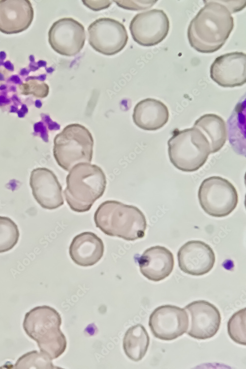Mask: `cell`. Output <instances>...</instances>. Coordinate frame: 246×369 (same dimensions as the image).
<instances>
[{"label":"cell","mask_w":246,"mask_h":369,"mask_svg":"<svg viewBox=\"0 0 246 369\" xmlns=\"http://www.w3.org/2000/svg\"><path fill=\"white\" fill-rule=\"evenodd\" d=\"M187 29L190 46L202 53L218 51L225 43L234 26L229 9L220 0H205Z\"/></svg>","instance_id":"1"},{"label":"cell","mask_w":246,"mask_h":369,"mask_svg":"<svg viewBox=\"0 0 246 369\" xmlns=\"http://www.w3.org/2000/svg\"><path fill=\"white\" fill-rule=\"evenodd\" d=\"M94 221L105 234L129 241L143 238L147 228L145 216L140 209L116 200L100 204L94 214Z\"/></svg>","instance_id":"2"},{"label":"cell","mask_w":246,"mask_h":369,"mask_svg":"<svg viewBox=\"0 0 246 369\" xmlns=\"http://www.w3.org/2000/svg\"><path fill=\"white\" fill-rule=\"evenodd\" d=\"M61 324L60 313L44 305L26 313L23 327L26 334L36 342L40 351L53 360L62 355L67 346L66 338L60 329Z\"/></svg>","instance_id":"3"},{"label":"cell","mask_w":246,"mask_h":369,"mask_svg":"<svg viewBox=\"0 0 246 369\" xmlns=\"http://www.w3.org/2000/svg\"><path fill=\"white\" fill-rule=\"evenodd\" d=\"M64 190L71 210L77 213L89 211L104 194L107 181L102 169L95 164L79 163L69 171Z\"/></svg>","instance_id":"4"},{"label":"cell","mask_w":246,"mask_h":369,"mask_svg":"<svg viewBox=\"0 0 246 369\" xmlns=\"http://www.w3.org/2000/svg\"><path fill=\"white\" fill-rule=\"evenodd\" d=\"M168 147L171 162L184 172L198 170L205 163L211 154L208 139L194 127L175 130L168 141Z\"/></svg>","instance_id":"5"},{"label":"cell","mask_w":246,"mask_h":369,"mask_svg":"<svg viewBox=\"0 0 246 369\" xmlns=\"http://www.w3.org/2000/svg\"><path fill=\"white\" fill-rule=\"evenodd\" d=\"M93 145L88 128L79 123L70 124L54 137L53 155L58 164L69 172L77 164L91 162Z\"/></svg>","instance_id":"6"},{"label":"cell","mask_w":246,"mask_h":369,"mask_svg":"<svg viewBox=\"0 0 246 369\" xmlns=\"http://www.w3.org/2000/svg\"><path fill=\"white\" fill-rule=\"evenodd\" d=\"M199 204L209 215L226 216L236 208L238 194L233 184L226 179L212 176L205 179L198 192Z\"/></svg>","instance_id":"7"},{"label":"cell","mask_w":246,"mask_h":369,"mask_svg":"<svg viewBox=\"0 0 246 369\" xmlns=\"http://www.w3.org/2000/svg\"><path fill=\"white\" fill-rule=\"evenodd\" d=\"M88 42L96 52L106 56L114 55L126 46L128 36L124 26L110 18H100L88 28Z\"/></svg>","instance_id":"8"},{"label":"cell","mask_w":246,"mask_h":369,"mask_svg":"<svg viewBox=\"0 0 246 369\" xmlns=\"http://www.w3.org/2000/svg\"><path fill=\"white\" fill-rule=\"evenodd\" d=\"M129 30L132 38L145 47L156 45L167 36L170 22L163 10L153 9L137 14L131 20Z\"/></svg>","instance_id":"9"},{"label":"cell","mask_w":246,"mask_h":369,"mask_svg":"<svg viewBox=\"0 0 246 369\" xmlns=\"http://www.w3.org/2000/svg\"><path fill=\"white\" fill-rule=\"evenodd\" d=\"M84 26L71 17L55 22L48 32V41L58 54L68 57L76 55L83 49L86 40Z\"/></svg>","instance_id":"10"},{"label":"cell","mask_w":246,"mask_h":369,"mask_svg":"<svg viewBox=\"0 0 246 369\" xmlns=\"http://www.w3.org/2000/svg\"><path fill=\"white\" fill-rule=\"evenodd\" d=\"M149 326L153 335L163 340L182 336L188 328V315L184 308L166 305L156 308L151 314Z\"/></svg>","instance_id":"11"},{"label":"cell","mask_w":246,"mask_h":369,"mask_svg":"<svg viewBox=\"0 0 246 369\" xmlns=\"http://www.w3.org/2000/svg\"><path fill=\"white\" fill-rule=\"evenodd\" d=\"M188 315L187 334L198 339L212 338L218 332L221 315L218 308L205 300L193 301L184 308Z\"/></svg>","instance_id":"12"},{"label":"cell","mask_w":246,"mask_h":369,"mask_svg":"<svg viewBox=\"0 0 246 369\" xmlns=\"http://www.w3.org/2000/svg\"><path fill=\"white\" fill-rule=\"evenodd\" d=\"M246 55L241 52L223 54L210 67L211 79L224 88L241 86L246 82Z\"/></svg>","instance_id":"13"},{"label":"cell","mask_w":246,"mask_h":369,"mask_svg":"<svg viewBox=\"0 0 246 369\" xmlns=\"http://www.w3.org/2000/svg\"><path fill=\"white\" fill-rule=\"evenodd\" d=\"M30 185L34 198L42 208L54 210L64 204L62 185L51 170L45 167L33 169Z\"/></svg>","instance_id":"14"},{"label":"cell","mask_w":246,"mask_h":369,"mask_svg":"<svg viewBox=\"0 0 246 369\" xmlns=\"http://www.w3.org/2000/svg\"><path fill=\"white\" fill-rule=\"evenodd\" d=\"M178 265L184 273L199 276L209 273L213 268L215 256L212 247L198 240L187 242L177 253Z\"/></svg>","instance_id":"15"},{"label":"cell","mask_w":246,"mask_h":369,"mask_svg":"<svg viewBox=\"0 0 246 369\" xmlns=\"http://www.w3.org/2000/svg\"><path fill=\"white\" fill-rule=\"evenodd\" d=\"M34 12L28 0H0V31L15 34L26 30L31 25Z\"/></svg>","instance_id":"16"},{"label":"cell","mask_w":246,"mask_h":369,"mask_svg":"<svg viewBox=\"0 0 246 369\" xmlns=\"http://www.w3.org/2000/svg\"><path fill=\"white\" fill-rule=\"evenodd\" d=\"M141 273L147 279L159 281L168 277L173 271L174 258L165 247L155 246L145 250L138 258Z\"/></svg>","instance_id":"17"},{"label":"cell","mask_w":246,"mask_h":369,"mask_svg":"<svg viewBox=\"0 0 246 369\" xmlns=\"http://www.w3.org/2000/svg\"><path fill=\"white\" fill-rule=\"evenodd\" d=\"M104 246L102 240L91 232L81 233L73 239L69 253L72 261L82 267L92 266L102 257Z\"/></svg>","instance_id":"18"},{"label":"cell","mask_w":246,"mask_h":369,"mask_svg":"<svg viewBox=\"0 0 246 369\" xmlns=\"http://www.w3.org/2000/svg\"><path fill=\"white\" fill-rule=\"evenodd\" d=\"M166 105L152 98L143 99L135 106L132 114L134 123L145 130L154 131L162 127L169 120Z\"/></svg>","instance_id":"19"},{"label":"cell","mask_w":246,"mask_h":369,"mask_svg":"<svg viewBox=\"0 0 246 369\" xmlns=\"http://www.w3.org/2000/svg\"><path fill=\"white\" fill-rule=\"evenodd\" d=\"M200 130L208 139L211 154L219 151L227 139L226 125L224 120L215 114H206L198 119L193 126Z\"/></svg>","instance_id":"20"},{"label":"cell","mask_w":246,"mask_h":369,"mask_svg":"<svg viewBox=\"0 0 246 369\" xmlns=\"http://www.w3.org/2000/svg\"><path fill=\"white\" fill-rule=\"evenodd\" d=\"M150 344V337L145 327L138 324L129 328L123 338V349L127 357L134 362L142 360Z\"/></svg>","instance_id":"21"},{"label":"cell","mask_w":246,"mask_h":369,"mask_svg":"<svg viewBox=\"0 0 246 369\" xmlns=\"http://www.w3.org/2000/svg\"><path fill=\"white\" fill-rule=\"evenodd\" d=\"M19 237L17 224L9 217L0 216V253L12 249L17 244Z\"/></svg>","instance_id":"22"},{"label":"cell","mask_w":246,"mask_h":369,"mask_svg":"<svg viewBox=\"0 0 246 369\" xmlns=\"http://www.w3.org/2000/svg\"><path fill=\"white\" fill-rule=\"evenodd\" d=\"M246 308L234 313L227 323V331L231 339L240 344H246Z\"/></svg>","instance_id":"23"},{"label":"cell","mask_w":246,"mask_h":369,"mask_svg":"<svg viewBox=\"0 0 246 369\" xmlns=\"http://www.w3.org/2000/svg\"><path fill=\"white\" fill-rule=\"evenodd\" d=\"M16 369H55L52 360L46 355L37 351L28 352L20 357L14 365Z\"/></svg>","instance_id":"24"},{"label":"cell","mask_w":246,"mask_h":369,"mask_svg":"<svg viewBox=\"0 0 246 369\" xmlns=\"http://www.w3.org/2000/svg\"><path fill=\"white\" fill-rule=\"evenodd\" d=\"M23 84L20 89L23 94H33L39 98L46 97L49 93V87L44 82L36 80H32Z\"/></svg>","instance_id":"25"},{"label":"cell","mask_w":246,"mask_h":369,"mask_svg":"<svg viewBox=\"0 0 246 369\" xmlns=\"http://www.w3.org/2000/svg\"><path fill=\"white\" fill-rule=\"evenodd\" d=\"M121 8L128 10H142L152 7L156 0H113Z\"/></svg>","instance_id":"26"},{"label":"cell","mask_w":246,"mask_h":369,"mask_svg":"<svg viewBox=\"0 0 246 369\" xmlns=\"http://www.w3.org/2000/svg\"><path fill=\"white\" fill-rule=\"evenodd\" d=\"M112 0H83V4L93 11H98L108 8Z\"/></svg>","instance_id":"27"}]
</instances>
